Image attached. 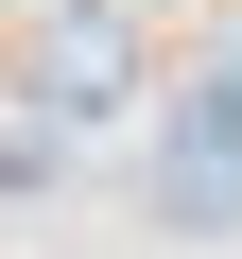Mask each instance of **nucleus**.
<instances>
[{
    "label": "nucleus",
    "instance_id": "f257e3e1",
    "mask_svg": "<svg viewBox=\"0 0 242 259\" xmlns=\"http://www.w3.org/2000/svg\"><path fill=\"white\" fill-rule=\"evenodd\" d=\"M156 207H173V225H242V69L173 104V139H156Z\"/></svg>",
    "mask_w": 242,
    "mask_h": 259
},
{
    "label": "nucleus",
    "instance_id": "f03ea898",
    "mask_svg": "<svg viewBox=\"0 0 242 259\" xmlns=\"http://www.w3.org/2000/svg\"><path fill=\"white\" fill-rule=\"evenodd\" d=\"M121 104H139V35H121L104 0L52 18V35H35V121H121Z\"/></svg>",
    "mask_w": 242,
    "mask_h": 259
}]
</instances>
